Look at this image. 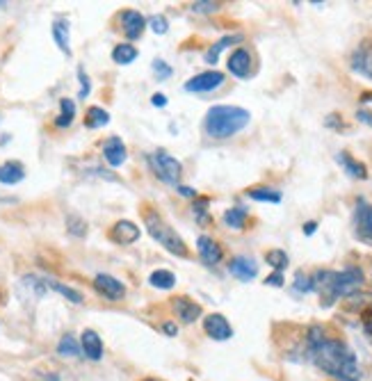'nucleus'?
<instances>
[{"label": "nucleus", "instance_id": "obj_12", "mask_svg": "<svg viewBox=\"0 0 372 381\" xmlns=\"http://www.w3.org/2000/svg\"><path fill=\"white\" fill-rule=\"evenodd\" d=\"M204 329L213 340H228L233 336V329H231V324H228V319L224 315H220V313H213V315H208L204 319Z\"/></svg>", "mask_w": 372, "mask_h": 381}, {"label": "nucleus", "instance_id": "obj_18", "mask_svg": "<svg viewBox=\"0 0 372 381\" xmlns=\"http://www.w3.org/2000/svg\"><path fill=\"white\" fill-rule=\"evenodd\" d=\"M25 179V169L21 162H5V165H0V183L3 185H16V183H21Z\"/></svg>", "mask_w": 372, "mask_h": 381}, {"label": "nucleus", "instance_id": "obj_8", "mask_svg": "<svg viewBox=\"0 0 372 381\" xmlns=\"http://www.w3.org/2000/svg\"><path fill=\"white\" fill-rule=\"evenodd\" d=\"M349 66H351V71L358 73V76L372 80V44L370 42H363L354 53H351Z\"/></svg>", "mask_w": 372, "mask_h": 381}, {"label": "nucleus", "instance_id": "obj_10", "mask_svg": "<svg viewBox=\"0 0 372 381\" xmlns=\"http://www.w3.org/2000/svg\"><path fill=\"white\" fill-rule=\"evenodd\" d=\"M228 272L240 278V281H254L258 276V265H256L254 258L249 256H235L231 263H228Z\"/></svg>", "mask_w": 372, "mask_h": 381}, {"label": "nucleus", "instance_id": "obj_1", "mask_svg": "<svg viewBox=\"0 0 372 381\" xmlns=\"http://www.w3.org/2000/svg\"><path fill=\"white\" fill-rule=\"evenodd\" d=\"M310 360L338 381H361V367L356 363L354 352L341 340L324 338L320 345L308 350Z\"/></svg>", "mask_w": 372, "mask_h": 381}, {"label": "nucleus", "instance_id": "obj_22", "mask_svg": "<svg viewBox=\"0 0 372 381\" xmlns=\"http://www.w3.org/2000/svg\"><path fill=\"white\" fill-rule=\"evenodd\" d=\"M148 283L158 290H172L176 285V276H174V272H169V270H155L153 274L148 276Z\"/></svg>", "mask_w": 372, "mask_h": 381}, {"label": "nucleus", "instance_id": "obj_15", "mask_svg": "<svg viewBox=\"0 0 372 381\" xmlns=\"http://www.w3.org/2000/svg\"><path fill=\"white\" fill-rule=\"evenodd\" d=\"M197 249H199V256L201 261H204L206 265H217L222 261V256H224V251H222V247L217 242L213 240V237L208 235H201L197 240Z\"/></svg>", "mask_w": 372, "mask_h": 381}, {"label": "nucleus", "instance_id": "obj_20", "mask_svg": "<svg viewBox=\"0 0 372 381\" xmlns=\"http://www.w3.org/2000/svg\"><path fill=\"white\" fill-rule=\"evenodd\" d=\"M235 42H242V35H228V37H222L217 44H213V49L206 53V62L208 64H217L220 55L224 53L228 46L235 44Z\"/></svg>", "mask_w": 372, "mask_h": 381}, {"label": "nucleus", "instance_id": "obj_43", "mask_svg": "<svg viewBox=\"0 0 372 381\" xmlns=\"http://www.w3.org/2000/svg\"><path fill=\"white\" fill-rule=\"evenodd\" d=\"M162 329H165V331L169 333V336H176V333H178V326L172 324V322H167L165 326H162Z\"/></svg>", "mask_w": 372, "mask_h": 381}, {"label": "nucleus", "instance_id": "obj_7", "mask_svg": "<svg viewBox=\"0 0 372 381\" xmlns=\"http://www.w3.org/2000/svg\"><path fill=\"white\" fill-rule=\"evenodd\" d=\"M354 231L356 237L363 242H372V203L358 201L356 213H354Z\"/></svg>", "mask_w": 372, "mask_h": 381}, {"label": "nucleus", "instance_id": "obj_28", "mask_svg": "<svg viewBox=\"0 0 372 381\" xmlns=\"http://www.w3.org/2000/svg\"><path fill=\"white\" fill-rule=\"evenodd\" d=\"M265 261L269 267H274V272H283L288 267V263H290V258L286 251H281V249H272V251H267L265 254Z\"/></svg>", "mask_w": 372, "mask_h": 381}, {"label": "nucleus", "instance_id": "obj_40", "mask_svg": "<svg viewBox=\"0 0 372 381\" xmlns=\"http://www.w3.org/2000/svg\"><path fill=\"white\" fill-rule=\"evenodd\" d=\"M151 103H153L155 107H165V105H167V96H165V94H153Z\"/></svg>", "mask_w": 372, "mask_h": 381}, {"label": "nucleus", "instance_id": "obj_21", "mask_svg": "<svg viewBox=\"0 0 372 381\" xmlns=\"http://www.w3.org/2000/svg\"><path fill=\"white\" fill-rule=\"evenodd\" d=\"M53 39L59 46V51L64 55H71V46H69V23L66 21H55L53 23Z\"/></svg>", "mask_w": 372, "mask_h": 381}, {"label": "nucleus", "instance_id": "obj_32", "mask_svg": "<svg viewBox=\"0 0 372 381\" xmlns=\"http://www.w3.org/2000/svg\"><path fill=\"white\" fill-rule=\"evenodd\" d=\"M220 10V3H211V0H199V3H192L194 14H213V12Z\"/></svg>", "mask_w": 372, "mask_h": 381}, {"label": "nucleus", "instance_id": "obj_31", "mask_svg": "<svg viewBox=\"0 0 372 381\" xmlns=\"http://www.w3.org/2000/svg\"><path fill=\"white\" fill-rule=\"evenodd\" d=\"M66 228H69L71 235H78V237H83L87 233V224L76 215H71L69 220H66Z\"/></svg>", "mask_w": 372, "mask_h": 381}, {"label": "nucleus", "instance_id": "obj_26", "mask_svg": "<svg viewBox=\"0 0 372 381\" xmlns=\"http://www.w3.org/2000/svg\"><path fill=\"white\" fill-rule=\"evenodd\" d=\"M59 107H62V112L57 114L55 126L57 128H69L73 124V117H76V103H73L71 98H62L59 101Z\"/></svg>", "mask_w": 372, "mask_h": 381}, {"label": "nucleus", "instance_id": "obj_2", "mask_svg": "<svg viewBox=\"0 0 372 381\" xmlns=\"http://www.w3.org/2000/svg\"><path fill=\"white\" fill-rule=\"evenodd\" d=\"M252 114L238 105H213L204 119V131L213 140H228L249 126Z\"/></svg>", "mask_w": 372, "mask_h": 381}, {"label": "nucleus", "instance_id": "obj_5", "mask_svg": "<svg viewBox=\"0 0 372 381\" xmlns=\"http://www.w3.org/2000/svg\"><path fill=\"white\" fill-rule=\"evenodd\" d=\"M224 73L222 71H204L199 73V76L190 78L185 83V92H194V94H208V92H215L220 90L222 85H224Z\"/></svg>", "mask_w": 372, "mask_h": 381}, {"label": "nucleus", "instance_id": "obj_34", "mask_svg": "<svg viewBox=\"0 0 372 381\" xmlns=\"http://www.w3.org/2000/svg\"><path fill=\"white\" fill-rule=\"evenodd\" d=\"M78 78H80V94L78 98H87L92 92V83H90V76L85 73V69H78Z\"/></svg>", "mask_w": 372, "mask_h": 381}, {"label": "nucleus", "instance_id": "obj_23", "mask_svg": "<svg viewBox=\"0 0 372 381\" xmlns=\"http://www.w3.org/2000/svg\"><path fill=\"white\" fill-rule=\"evenodd\" d=\"M140 55V51L135 49L133 44H119V46H114V51H112V60L117 64H131L135 62Z\"/></svg>", "mask_w": 372, "mask_h": 381}, {"label": "nucleus", "instance_id": "obj_14", "mask_svg": "<svg viewBox=\"0 0 372 381\" xmlns=\"http://www.w3.org/2000/svg\"><path fill=\"white\" fill-rule=\"evenodd\" d=\"M80 350L85 352V356L90 360H101L103 358V340L96 331L85 329L83 338H80Z\"/></svg>", "mask_w": 372, "mask_h": 381}, {"label": "nucleus", "instance_id": "obj_27", "mask_svg": "<svg viewBox=\"0 0 372 381\" xmlns=\"http://www.w3.org/2000/svg\"><path fill=\"white\" fill-rule=\"evenodd\" d=\"M110 124V114H107L103 107H90L87 110V117H85V126L87 128H103Z\"/></svg>", "mask_w": 372, "mask_h": 381}, {"label": "nucleus", "instance_id": "obj_37", "mask_svg": "<svg viewBox=\"0 0 372 381\" xmlns=\"http://www.w3.org/2000/svg\"><path fill=\"white\" fill-rule=\"evenodd\" d=\"M265 283L267 285H274V288H281V285H283V274H281V272H274V274H269L265 278Z\"/></svg>", "mask_w": 372, "mask_h": 381}, {"label": "nucleus", "instance_id": "obj_4", "mask_svg": "<svg viewBox=\"0 0 372 381\" xmlns=\"http://www.w3.org/2000/svg\"><path fill=\"white\" fill-rule=\"evenodd\" d=\"M151 165H153L155 176H158L160 181L169 183V185H178V179L183 174V165L174 158V155H169L165 151H158V153H153Z\"/></svg>", "mask_w": 372, "mask_h": 381}, {"label": "nucleus", "instance_id": "obj_13", "mask_svg": "<svg viewBox=\"0 0 372 381\" xmlns=\"http://www.w3.org/2000/svg\"><path fill=\"white\" fill-rule=\"evenodd\" d=\"M146 28V18L135 10H126L121 14V30L128 39H140L142 32Z\"/></svg>", "mask_w": 372, "mask_h": 381}, {"label": "nucleus", "instance_id": "obj_29", "mask_svg": "<svg viewBox=\"0 0 372 381\" xmlns=\"http://www.w3.org/2000/svg\"><path fill=\"white\" fill-rule=\"evenodd\" d=\"M46 285H51L53 290L59 292L64 299H69L71 304H83V295H80L78 290H73L69 288V285H64V283H59V281H46Z\"/></svg>", "mask_w": 372, "mask_h": 381}, {"label": "nucleus", "instance_id": "obj_36", "mask_svg": "<svg viewBox=\"0 0 372 381\" xmlns=\"http://www.w3.org/2000/svg\"><path fill=\"white\" fill-rule=\"evenodd\" d=\"M295 290L297 292H310L313 290V281H310V276H304L300 272V274H297V281H295Z\"/></svg>", "mask_w": 372, "mask_h": 381}, {"label": "nucleus", "instance_id": "obj_17", "mask_svg": "<svg viewBox=\"0 0 372 381\" xmlns=\"http://www.w3.org/2000/svg\"><path fill=\"white\" fill-rule=\"evenodd\" d=\"M174 308H176V315H178L185 324L197 322V319L201 317V306L197 302H192V299H187V297H178V299H176Z\"/></svg>", "mask_w": 372, "mask_h": 381}, {"label": "nucleus", "instance_id": "obj_38", "mask_svg": "<svg viewBox=\"0 0 372 381\" xmlns=\"http://www.w3.org/2000/svg\"><path fill=\"white\" fill-rule=\"evenodd\" d=\"M206 206H208V199H199L197 203H194V213H197L201 220L206 217Z\"/></svg>", "mask_w": 372, "mask_h": 381}, {"label": "nucleus", "instance_id": "obj_30", "mask_svg": "<svg viewBox=\"0 0 372 381\" xmlns=\"http://www.w3.org/2000/svg\"><path fill=\"white\" fill-rule=\"evenodd\" d=\"M57 354H59V356H69V358H71V356H78V354H80L78 340L66 333V336L57 343Z\"/></svg>", "mask_w": 372, "mask_h": 381}, {"label": "nucleus", "instance_id": "obj_24", "mask_svg": "<svg viewBox=\"0 0 372 381\" xmlns=\"http://www.w3.org/2000/svg\"><path fill=\"white\" fill-rule=\"evenodd\" d=\"M249 199H254V201H263V203H281V192L279 189H274V187H254V189H249Z\"/></svg>", "mask_w": 372, "mask_h": 381}, {"label": "nucleus", "instance_id": "obj_33", "mask_svg": "<svg viewBox=\"0 0 372 381\" xmlns=\"http://www.w3.org/2000/svg\"><path fill=\"white\" fill-rule=\"evenodd\" d=\"M146 25H148V28H151L153 32H155V35H165V32L169 30V23H167V18L165 16H151V18H148V21H146Z\"/></svg>", "mask_w": 372, "mask_h": 381}, {"label": "nucleus", "instance_id": "obj_39", "mask_svg": "<svg viewBox=\"0 0 372 381\" xmlns=\"http://www.w3.org/2000/svg\"><path fill=\"white\" fill-rule=\"evenodd\" d=\"M356 117H358V121H363V124H368V126L372 128V112H368V110H358Z\"/></svg>", "mask_w": 372, "mask_h": 381}, {"label": "nucleus", "instance_id": "obj_19", "mask_svg": "<svg viewBox=\"0 0 372 381\" xmlns=\"http://www.w3.org/2000/svg\"><path fill=\"white\" fill-rule=\"evenodd\" d=\"M336 160L341 162L343 169L351 176V179H361V181H363V179H368V167H365L363 162H358L356 158H351L349 153L341 151V153L336 155Z\"/></svg>", "mask_w": 372, "mask_h": 381}, {"label": "nucleus", "instance_id": "obj_3", "mask_svg": "<svg viewBox=\"0 0 372 381\" xmlns=\"http://www.w3.org/2000/svg\"><path fill=\"white\" fill-rule=\"evenodd\" d=\"M144 224H146L148 235H151L158 244H162L169 254L178 256V258L187 256V244L183 242V237L176 233L169 224H165V220H162L158 213H151V210H148V213L144 215Z\"/></svg>", "mask_w": 372, "mask_h": 381}, {"label": "nucleus", "instance_id": "obj_9", "mask_svg": "<svg viewBox=\"0 0 372 381\" xmlns=\"http://www.w3.org/2000/svg\"><path fill=\"white\" fill-rule=\"evenodd\" d=\"M228 73L235 78H249V73H252V53L247 49H235L231 53V57H228Z\"/></svg>", "mask_w": 372, "mask_h": 381}, {"label": "nucleus", "instance_id": "obj_42", "mask_svg": "<svg viewBox=\"0 0 372 381\" xmlns=\"http://www.w3.org/2000/svg\"><path fill=\"white\" fill-rule=\"evenodd\" d=\"M315 228H317L315 222H306V224H304V233H306V235H313Z\"/></svg>", "mask_w": 372, "mask_h": 381}, {"label": "nucleus", "instance_id": "obj_35", "mask_svg": "<svg viewBox=\"0 0 372 381\" xmlns=\"http://www.w3.org/2000/svg\"><path fill=\"white\" fill-rule=\"evenodd\" d=\"M153 73L158 76V80H167L169 76H172V66H167L162 60H155V62H153Z\"/></svg>", "mask_w": 372, "mask_h": 381}, {"label": "nucleus", "instance_id": "obj_6", "mask_svg": "<svg viewBox=\"0 0 372 381\" xmlns=\"http://www.w3.org/2000/svg\"><path fill=\"white\" fill-rule=\"evenodd\" d=\"M94 290L98 295H103L107 302H121L126 297V285L110 274H96V278H94Z\"/></svg>", "mask_w": 372, "mask_h": 381}, {"label": "nucleus", "instance_id": "obj_44", "mask_svg": "<svg viewBox=\"0 0 372 381\" xmlns=\"http://www.w3.org/2000/svg\"><path fill=\"white\" fill-rule=\"evenodd\" d=\"M142 381H162V379H142Z\"/></svg>", "mask_w": 372, "mask_h": 381}, {"label": "nucleus", "instance_id": "obj_16", "mask_svg": "<svg viewBox=\"0 0 372 381\" xmlns=\"http://www.w3.org/2000/svg\"><path fill=\"white\" fill-rule=\"evenodd\" d=\"M103 158L107 160V165H110V167H121L126 162V158H128L126 144L119 137H110L103 144Z\"/></svg>", "mask_w": 372, "mask_h": 381}, {"label": "nucleus", "instance_id": "obj_11", "mask_svg": "<svg viewBox=\"0 0 372 381\" xmlns=\"http://www.w3.org/2000/svg\"><path fill=\"white\" fill-rule=\"evenodd\" d=\"M140 235H142L140 226L133 222H128V220H121L110 228V240L117 244H133L140 240Z\"/></svg>", "mask_w": 372, "mask_h": 381}, {"label": "nucleus", "instance_id": "obj_41", "mask_svg": "<svg viewBox=\"0 0 372 381\" xmlns=\"http://www.w3.org/2000/svg\"><path fill=\"white\" fill-rule=\"evenodd\" d=\"M176 189H178V192H181L183 196H197V192H194V189H192V187H185V185H178V187H176Z\"/></svg>", "mask_w": 372, "mask_h": 381}, {"label": "nucleus", "instance_id": "obj_25", "mask_svg": "<svg viewBox=\"0 0 372 381\" xmlns=\"http://www.w3.org/2000/svg\"><path fill=\"white\" fill-rule=\"evenodd\" d=\"M247 208H242V206H235L231 210H226L224 213V224L228 228H235V231H240V228H245V222H247Z\"/></svg>", "mask_w": 372, "mask_h": 381}]
</instances>
